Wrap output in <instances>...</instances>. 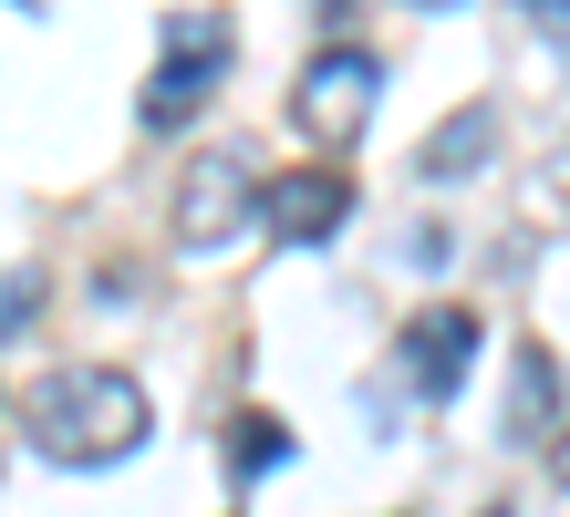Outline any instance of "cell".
<instances>
[{"instance_id":"cell-2","label":"cell","mask_w":570,"mask_h":517,"mask_svg":"<svg viewBox=\"0 0 570 517\" xmlns=\"http://www.w3.org/2000/svg\"><path fill=\"white\" fill-rule=\"evenodd\" d=\"M374 93H384V62L363 52V42H332L301 62V93H291V125L312 135V146H353L363 115H374Z\"/></svg>"},{"instance_id":"cell-12","label":"cell","mask_w":570,"mask_h":517,"mask_svg":"<svg viewBox=\"0 0 570 517\" xmlns=\"http://www.w3.org/2000/svg\"><path fill=\"white\" fill-rule=\"evenodd\" d=\"M488 517H509V507H488Z\"/></svg>"},{"instance_id":"cell-1","label":"cell","mask_w":570,"mask_h":517,"mask_svg":"<svg viewBox=\"0 0 570 517\" xmlns=\"http://www.w3.org/2000/svg\"><path fill=\"white\" fill-rule=\"evenodd\" d=\"M21 435H31L42 466H73V476L125 466L146 445V394H136V372H115V362H62V372L31 384Z\"/></svg>"},{"instance_id":"cell-7","label":"cell","mask_w":570,"mask_h":517,"mask_svg":"<svg viewBox=\"0 0 570 517\" xmlns=\"http://www.w3.org/2000/svg\"><path fill=\"white\" fill-rule=\"evenodd\" d=\"M560 425V362H550V341H519V372H509V435H550Z\"/></svg>"},{"instance_id":"cell-6","label":"cell","mask_w":570,"mask_h":517,"mask_svg":"<svg viewBox=\"0 0 570 517\" xmlns=\"http://www.w3.org/2000/svg\"><path fill=\"white\" fill-rule=\"evenodd\" d=\"M488 156H498V103H466L456 125H435V135H425L415 177H425V187H466V177H478Z\"/></svg>"},{"instance_id":"cell-11","label":"cell","mask_w":570,"mask_h":517,"mask_svg":"<svg viewBox=\"0 0 570 517\" xmlns=\"http://www.w3.org/2000/svg\"><path fill=\"white\" fill-rule=\"evenodd\" d=\"M446 259H456V249H446L435 228H415V238H405V269H446Z\"/></svg>"},{"instance_id":"cell-4","label":"cell","mask_w":570,"mask_h":517,"mask_svg":"<svg viewBox=\"0 0 570 517\" xmlns=\"http://www.w3.org/2000/svg\"><path fill=\"white\" fill-rule=\"evenodd\" d=\"M343 218H353V177H332V166H291V177L259 197V228H271L281 249H322Z\"/></svg>"},{"instance_id":"cell-5","label":"cell","mask_w":570,"mask_h":517,"mask_svg":"<svg viewBox=\"0 0 570 517\" xmlns=\"http://www.w3.org/2000/svg\"><path fill=\"white\" fill-rule=\"evenodd\" d=\"M249 156H197L187 166V187H177V228L197 238V249H218V238H239L249 228Z\"/></svg>"},{"instance_id":"cell-10","label":"cell","mask_w":570,"mask_h":517,"mask_svg":"<svg viewBox=\"0 0 570 517\" xmlns=\"http://www.w3.org/2000/svg\"><path fill=\"white\" fill-rule=\"evenodd\" d=\"M31 310H42V269L21 259V269H0V352H11V341L31 331Z\"/></svg>"},{"instance_id":"cell-8","label":"cell","mask_w":570,"mask_h":517,"mask_svg":"<svg viewBox=\"0 0 570 517\" xmlns=\"http://www.w3.org/2000/svg\"><path fill=\"white\" fill-rule=\"evenodd\" d=\"M208 83H218V62H208V52H166V62H156V83H146V103H136V115H146V125L166 135V125H187V115H197V103H208Z\"/></svg>"},{"instance_id":"cell-9","label":"cell","mask_w":570,"mask_h":517,"mask_svg":"<svg viewBox=\"0 0 570 517\" xmlns=\"http://www.w3.org/2000/svg\"><path fill=\"white\" fill-rule=\"evenodd\" d=\"M271 466H291V425L281 414H239L228 425V487H259Z\"/></svg>"},{"instance_id":"cell-3","label":"cell","mask_w":570,"mask_h":517,"mask_svg":"<svg viewBox=\"0 0 570 517\" xmlns=\"http://www.w3.org/2000/svg\"><path fill=\"white\" fill-rule=\"evenodd\" d=\"M394 372L425 404H456V384L478 372V310H415L405 341H394Z\"/></svg>"}]
</instances>
